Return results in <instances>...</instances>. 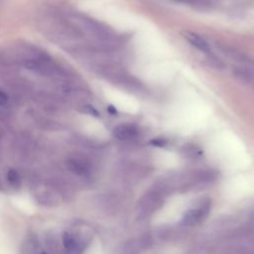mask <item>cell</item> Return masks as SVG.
<instances>
[{"instance_id":"obj_1","label":"cell","mask_w":254,"mask_h":254,"mask_svg":"<svg viewBox=\"0 0 254 254\" xmlns=\"http://www.w3.org/2000/svg\"><path fill=\"white\" fill-rule=\"evenodd\" d=\"M163 198L164 196L159 190H150L141 197L138 202V209L142 214L148 215L162 205Z\"/></svg>"},{"instance_id":"obj_2","label":"cell","mask_w":254,"mask_h":254,"mask_svg":"<svg viewBox=\"0 0 254 254\" xmlns=\"http://www.w3.org/2000/svg\"><path fill=\"white\" fill-rule=\"evenodd\" d=\"M209 207H210V202L205 201L201 203L199 207L189 209L188 211L185 212V214L182 217V220H181L182 224L186 226L196 225L206 217L209 211Z\"/></svg>"},{"instance_id":"obj_3","label":"cell","mask_w":254,"mask_h":254,"mask_svg":"<svg viewBox=\"0 0 254 254\" xmlns=\"http://www.w3.org/2000/svg\"><path fill=\"white\" fill-rule=\"evenodd\" d=\"M113 135L121 141H129L138 136V130L133 124H121L115 127Z\"/></svg>"},{"instance_id":"obj_4","label":"cell","mask_w":254,"mask_h":254,"mask_svg":"<svg viewBox=\"0 0 254 254\" xmlns=\"http://www.w3.org/2000/svg\"><path fill=\"white\" fill-rule=\"evenodd\" d=\"M183 36L191 46H193L197 50H199L203 53H209L210 47H209L208 43L202 37L197 35L196 33H193L190 31H184Z\"/></svg>"},{"instance_id":"obj_5","label":"cell","mask_w":254,"mask_h":254,"mask_svg":"<svg viewBox=\"0 0 254 254\" xmlns=\"http://www.w3.org/2000/svg\"><path fill=\"white\" fill-rule=\"evenodd\" d=\"M63 244L64 247L66 249L68 252H78L79 251V244L76 241V239L69 233L65 232L63 235Z\"/></svg>"},{"instance_id":"obj_6","label":"cell","mask_w":254,"mask_h":254,"mask_svg":"<svg viewBox=\"0 0 254 254\" xmlns=\"http://www.w3.org/2000/svg\"><path fill=\"white\" fill-rule=\"evenodd\" d=\"M7 180L9 181V183L11 185H16L17 183H19L20 179H19V175L15 170H9L7 173Z\"/></svg>"},{"instance_id":"obj_7","label":"cell","mask_w":254,"mask_h":254,"mask_svg":"<svg viewBox=\"0 0 254 254\" xmlns=\"http://www.w3.org/2000/svg\"><path fill=\"white\" fill-rule=\"evenodd\" d=\"M7 103H8L7 95L0 90V106H6Z\"/></svg>"},{"instance_id":"obj_8","label":"cell","mask_w":254,"mask_h":254,"mask_svg":"<svg viewBox=\"0 0 254 254\" xmlns=\"http://www.w3.org/2000/svg\"><path fill=\"white\" fill-rule=\"evenodd\" d=\"M152 144H154V145H156V146H163V145H165V141H164V140L156 139V140L152 141Z\"/></svg>"},{"instance_id":"obj_9","label":"cell","mask_w":254,"mask_h":254,"mask_svg":"<svg viewBox=\"0 0 254 254\" xmlns=\"http://www.w3.org/2000/svg\"><path fill=\"white\" fill-rule=\"evenodd\" d=\"M108 110H110V111H109L110 113H113V114L116 113V109H114L112 106H109V107H108Z\"/></svg>"},{"instance_id":"obj_10","label":"cell","mask_w":254,"mask_h":254,"mask_svg":"<svg viewBox=\"0 0 254 254\" xmlns=\"http://www.w3.org/2000/svg\"><path fill=\"white\" fill-rule=\"evenodd\" d=\"M250 219H251V221H252V223L254 224V213H252V215H251V217H250Z\"/></svg>"}]
</instances>
